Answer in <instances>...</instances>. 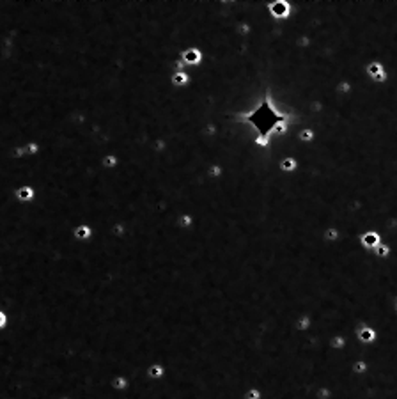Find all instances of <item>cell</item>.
Returning <instances> with one entry per match:
<instances>
[{"label": "cell", "instance_id": "8992f818", "mask_svg": "<svg viewBox=\"0 0 397 399\" xmlns=\"http://www.w3.org/2000/svg\"><path fill=\"white\" fill-rule=\"evenodd\" d=\"M225 169L224 165L220 163V161H213V163H209V165L206 167V176L209 179H213V181H216V179H220L222 176H224Z\"/></svg>", "mask_w": 397, "mask_h": 399}, {"label": "cell", "instance_id": "7c38bea8", "mask_svg": "<svg viewBox=\"0 0 397 399\" xmlns=\"http://www.w3.org/2000/svg\"><path fill=\"white\" fill-rule=\"evenodd\" d=\"M161 374H163V367H161V365H151V367H149V376H152V378L161 376Z\"/></svg>", "mask_w": 397, "mask_h": 399}, {"label": "cell", "instance_id": "6da1fadb", "mask_svg": "<svg viewBox=\"0 0 397 399\" xmlns=\"http://www.w3.org/2000/svg\"><path fill=\"white\" fill-rule=\"evenodd\" d=\"M266 11L273 20L286 21L293 14V2L289 0H275V2H266Z\"/></svg>", "mask_w": 397, "mask_h": 399}, {"label": "cell", "instance_id": "52a82bcc", "mask_svg": "<svg viewBox=\"0 0 397 399\" xmlns=\"http://www.w3.org/2000/svg\"><path fill=\"white\" fill-rule=\"evenodd\" d=\"M119 156L117 154H114V153H105L101 156V160H99V163H101V169H105V170H114V169H117L119 167Z\"/></svg>", "mask_w": 397, "mask_h": 399}, {"label": "cell", "instance_id": "3957f363", "mask_svg": "<svg viewBox=\"0 0 397 399\" xmlns=\"http://www.w3.org/2000/svg\"><path fill=\"white\" fill-rule=\"evenodd\" d=\"M13 196L18 204H30L38 199V192H36L34 187H30V185H20V187L14 188Z\"/></svg>", "mask_w": 397, "mask_h": 399}, {"label": "cell", "instance_id": "9c48e42d", "mask_svg": "<svg viewBox=\"0 0 397 399\" xmlns=\"http://www.w3.org/2000/svg\"><path fill=\"white\" fill-rule=\"evenodd\" d=\"M75 238L78 240V242H85V240H89L91 236H93V227L87 224H80L75 227Z\"/></svg>", "mask_w": 397, "mask_h": 399}, {"label": "cell", "instance_id": "5b68a950", "mask_svg": "<svg viewBox=\"0 0 397 399\" xmlns=\"http://www.w3.org/2000/svg\"><path fill=\"white\" fill-rule=\"evenodd\" d=\"M296 140L303 146L312 144L314 140H316V130H312L310 126L298 128V130H296Z\"/></svg>", "mask_w": 397, "mask_h": 399}, {"label": "cell", "instance_id": "277c9868", "mask_svg": "<svg viewBox=\"0 0 397 399\" xmlns=\"http://www.w3.org/2000/svg\"><path fill=\"white\" fill-rule=\"evenodd\" d=\"M279 170L284 174H295L298 170V160L293 154H286L284 158L279 160Z\"/></svg>", "mask_w": 397, "mask_h": 399}, {"label": "cell", "instance_id": "ba28073f", "mask_svg": "<svg viewBox=\"0 0 397 399\" xmlns=\"http://www.w3.org/2000/svg\"><path fill=\"white\" fill-rule=\"evenodd\" d=\"M362 243L369 249H374L381 243V234L376 233V231H369L362 236Z\"/></svg>", "mask_w": 397, "mask_h": 399}, {"label": "cell", "instance_id": "5bb4252c", "mask_svg": "<svg viewBox=\"0 0 397 399\" xmlns=\"http://www.w3.org/2000/svg\"><path fill=\"white\" fill-rule=\"evenodd\" d=\"M179 224H181V225H190L192 224V217H190V215H183V217L179 218Z\"/></svg>", "mask_w": 397, "mask_h": 399}, {"label": "cell", "instance_id": "7a4b0ae2", "mask_svg": "<svg viewBox=\"0 0 397 399\" xmlns=\"http://www.w3.org/2000/svg\"><path fill=\"white\" fill-rule=\"evenodd\" d=\"M181 60L186 68H198L204 60V51L198 47H186L185 50L181 51Z\"/></svg>", "mask_w": 397, "mask_h": 399}, {"label": "cell", "instance_id": "9a60e30c", "mask_svg": "<svg viewBox=\"0 0 397 399\" xmlns=\"http://www.w3.org/2000/svg\"><path fill=\"white\" fill-rule=\"evenodd\" d=\"M334 346H335V348H339V346L343 348V346H344V341H343V339H339V337H337V339L334 341Z\"/></svg>", "mask_w": 397, "mask_h": 399}, {"label": "cell", "instance_id": "4fadbf2b", "mask_svg": "<svg viewBox=\"0 0 397 399\" xmlns=\"http://www.w3.org/2000/svg\"><path fill=\"white\" fill-rule=\"evenodd\" d=\"M9 323V316L7 312H4V310H0V330H4L5 327H7Z\"/></svg>", "mask_w": 397, "mask_h": 399}, {"label": "cell", "instance_id": "30bf717a", "mask_svg": "<svg viewBox=\"0 0 397 399\" xmlns=\"http://www.w3.org/2000/svg\"><path fill=\"white\" fill-rule=\"evenodd\" d=\"M358 337H360V341H362V343H374V341H376V337H378V334H376V330H374V328L363 327L362 330H360Z\"/></svg>", "mask_w": 397, "mask_h": 399}, {"label": "cell", "instance_id": "8fae6325", "mask_svg": "<svg viewBox=\"0 0 397 399\" xmlns=\"http://www.w3.org/2000/svg\"><path fill=\"white\" fill-rule=\"evenodd\" d=\"M374 254H376V257H383V259H387V257L392 254V247H390L389 243L381 242L378 247H374Z\"/></svg>", "mask_w": 397, "mask_h": 399}]
</instances>
